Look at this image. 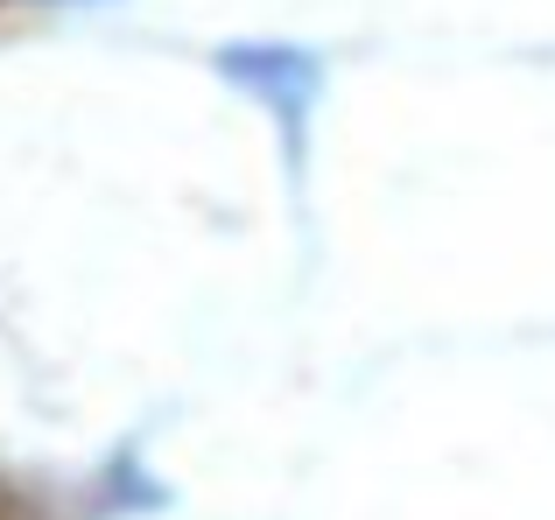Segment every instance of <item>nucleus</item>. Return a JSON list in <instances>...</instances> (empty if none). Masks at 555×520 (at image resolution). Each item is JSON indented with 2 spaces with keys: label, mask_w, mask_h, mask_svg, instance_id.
<instances>
[{
  "label": "nucleus",
  "mask_w": 555,
  "mask_h": 520,
  "mask_svg": "<svg viewBox=\"0 0 555 520\" xmlns=\"http://www.w3.org/2000/svg\"><path fill=\"white\" fill-rule=\"evenodd\" d=\"M218 70H225L240 92H254L260 106L282 120L288 148H302L317 84H324V70H317L310 50H288V42H225V50H218Z\"/></svg>",
  "instance_id": "obj_1"
}]
</instances>
